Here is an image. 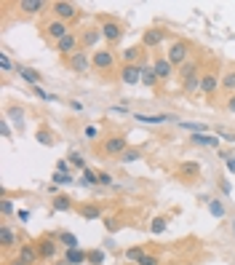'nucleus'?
<instances>
[{
  "mask_svg": "<svg viewBox=\"0 0 235 265\" xmlns=\"http://www.w3.org/2000/svg\"><path fill=\"white\" fill-rule=\"evenodd\" d=\"M78 46H80V38H78L75 32H70L67 38H62V41L56 43V51H59V54H64V56L70 59V56H73L75 51H78Z\"/></svg>",
  "mask_w": 235,
  "mask_h": 265,
  "instance_id": "nucleus-13",
  "label": "nucleus"
},
{
  "mask_svg": "<svg viewBox=\"0 0 235 265\" xmlns=\"http://www.w3.org/2000/svg\"><path fill=\"white\" fill-rule=\"evenodd\" d=\"M208 209H211L214 217H225V207H222L219 201H211V207H208Z\"/></svg>",
  "mask_w": 235,
  "mask_h": 265,
  "instance_id": "nucleus-43",
  "label": "nucleus"
},
{
  "mask_svg": "<svg viewBox=\"0 0 235 265\" xmlns=\"http://www.w3.org/2000/svg\"><path fill=\"white\" fill-rule=\"evenodd\" d=\"M153 67H155V75H158V81H168V78L174 75V64L168 62V56H155Z\"/></svg>",
  "mask_w": 235,
  "mask_h": 265,
  "instance_id": "nucleus-15",
  "label": "nucleus"
},
{
  "mask_svg": "<svg viewBox=\"0 0 235 265\" xmlns=\"http://www.w3.org/2000/svg\"><path fill=\"white\" fill-rule=\"evenodd\" d=\"M225 166H227V171H233V174H235V158H227Z\"/></svg>",
  "mask_w": 235,
  "mask_h": 265,
  "instance_id": "nucleus-51",
  "label": "nucleus"
},
{
  "mask_svg": "<svg viewBox=\"0 0 235 265\" xmlns=\"http://www.w3.org/2000/svg\"><path fill=\"white\" fill-rule=\"evenodd\" d=\"M104 249H91L88 252V265H104Z\"/></svg>",
  "mask_w": 235,
  "mask_h": 265,
  "instance_id": "nucleus-33",
  "label": "nucleus"
},
{
  "mask_svg": "<svg viewBox=\"0 0 235 265\" xmlns=\"http://www.w3.org/2000/svg\"><path fill=\"white\" fill-rule=\"evenodd\" d=\"M120 81L126 83V86L139 83V81H142V67H139V64H123V70H120Z\"/></svg>",
  "mask_w": 235,
  "mask_h": 265,
  "instance_id": "nucleus-16",
  "label": "nucleus"
},
{
  "mask_svg": "<svg viewBox=\"0 0 235 265\" xmlns=\"http://www.w3.org/2000/svg\"><path fill=\"white\" fill-rule=\"evenodd\" d=\"M142 83L147 86V89H155L160 81H158V75H155V67L153 64H147V67H142Z\"/></svg>",
  "mask_w": 235,
  "mask_h": 265,
  "instance_id": "nucleus-24",
  "label": "nucleus"
},
{
  "mask_svg": "<svg viewBox=\"0 0 235 265\" xmlns=\"http://www.w3.org/2000/svg\"><path fill=\"white\" fill-rule=\"evenodd\" d=\"M99 185L110 188V185H113V174H110V171H99Z\"/></svg>",
  "mask_w": 235,
  "mask_h": 265,
  "instance_id": "nucleus-45",
  "label": "nucleus"
},
{
  "mask_svg": "<svg viewBox=\"0 0 235 265\" xmlns=\"http://www.w3.org/2000/svg\"><path fill=\"white\" fill-rule=\"evenodd\" d=\"M14 212H16V207H14L11 198H3V201H0V214H3V217H11Z\"/></svg>",
  "mask_w": 235,
  "mask_h": 265,
  "instance_id": "nucleus-36",
  "label": "nucleus"
},
{
  "mask_svg": "<svg viewBox=\"0 0 235 265\" xmlns=\"http://www.w3.org/2000/svg\"><path fill=\"white\" fill-rule=\"evenodd\" d=\"M56 265H70V263H67V260H59V263H56Z\"/></svg>",
  "mask_w": 235,
  "mask_h": 265,
  "instance_id": "nucleus-53",
  "label": "nucleus"
},
{
  "mask_svg": "<svg viewBox=\"0 0 235 265\" xmlns=\"http://www.w3.org/2000/svg\"><path fill=\"white\" fill-rule=\"evenodd\" d=\"M134 121H136V123H145V126H160V123L176 121V115H168V112H158V115H145V112H136Z\"/></svg>",
  "mask_w": 235,
  "mask_h": 265,
  "instance_id": "nucleus-11",
  "label": "nucleus"
},
{
  "mask_svg": "<svg viewBox=\"0 0 235 265\" xmlns=\"http://www.w3.org/2000/svg\"><path fill=\"white\" fill-rule=\"evenodd\" d=\"M70 107H73L75 112H83V102H78V99H73V102H70Z\"/></svg>",
  "mask_w": 235,
  "mask_h": 265,
  "instance_id": "nucleus-49",
  "label": "nucleus"
},
{
  "mask_svg": "<svg viewBox=\"0 0 235 265\" xmlns=\"http://www.w3.org/2000/svg\"><path fill=\"white\" fill-rule=\"evenodd\" d=\"M214 134L222 137L225 142H235V131H227V129H222V126H217V129H214Z\"/></svg>",
  "mask_w": 235,
  "mask_h": 265,
  "instance_id": "nucleus-38",
  "label": "nucleus"
},
{
  "mask_svg": "<svg viewBox=\"0 0 235 265\" xmlns=\"http://www.w3.org/2000/svg\"><path fill=\"white\" fill-rule=\"evenodd\" d=\"M0 70H3V72H11V70H14V64H11L8 54H0Z\"/></svg>",
  "mask_w": 235,
  "mask_h": 265,
  "instance_id": "nucleus-42",
  "label": "nucleus"
},
{
  "mask_svg": "<svg viewBox=\"0 0 235 265\" xmlns=\"http://www.w3.org/2000/svg\"><path fill=\"white\" fill-rule=\"evenodd\" d=\"M166 38H168V30L150 27V30H145V35H142V46H145V49H158Z\"/></svg>",
  "mask_w": 235,
  "mask_h": 265,
  "instance_id": "nucleus-7",
  "label": "nucleus"
},
{
  "mask_svg": "<svg viewBox=\"0 0 235 265\" xmlns=\"http://www.w3.org/2000/svg\"><path fill=\"white\" fill-rule=\"evenodd\" d=\"M145 255H147L145 247H131V249H126V260H128V263H139Z\"/></svg>",
  "mask_w": 235,
  "mask_h": 265,
  "instance_id": "nucleus-30",
  "label": "nucleus"
},
{
  "mask_svg": "<svg viewBox=\"0 0 235 265\" xmlns=\"http://www.w3.org/2000/svg\"><path fill=\"white\" fill-rule=\"evenodd\" d=\"M56 171L59 174H70V163L67 161H56Z\"/></svg>",
  "mask_w": 235,
  "mask_h": 265,
  "instance_id": "nucleus-46",
  "label": "nucleus"
},
{
  "mask_svg": "<svg viewBox=\"0 0 235 265\" xmlns=\"http://www.w3.org/2000/svg\"><path fill=\"white\" fill-rule=\"evenodd\" d=\"M91 64H94L96 72H113L115 70V51H110V49L94 51L91 54Z\"/></svg>",
  "mask_w": 235,
  "mask_h": 265,
  "instance_id": "nucleus-4",
  "label": "nucleus"
},
{
  "mask_svg": "<svg viewBox=\"0 0 235 265\" xmlns=\"http://www.w3.org/2000/svg\"><path fill=\"white\" fill-rule=\"evenodd\" d=\"M70 163H73L75 169H80V171H86L88 166H86V161H83V156L80 153H70Z\"/></svg>",
  "mask_w": 235,
  "mask_h": 265,
  "instance_id": "nucleus-37",
  "label": "nucleus"
},
{
  "mask_svg": "<svg viewBox=\"0 0 235 265\" xmlns=\"http://www.w3.org/2000/svg\"><path fill=\"white\" fill-rule=\"evenodd\" d=\"M35 140L40 142V145H45V148H51V145H54V134H51V131H45V129H40L35 134Z\"/></svg>",
  "mask_w": 235,
  "mask_h": 265,
  "instance_id": "nucleus-34",
  "label": "nucleus"
},
{
  "mask_svg": "<svg viewBox=\"0 0 235 265\" xmlns=\"http://www.w3.org/2000/svg\"><path fill=\"white\" fill-rule=\"evenodd\" d=\"M35 244H38V252H40V260H56V255H59V238L43 236L40 241H35Z\"/></svg>",
  "mask_w": 235,
  "mask_h": 265,
  "instance_id": "nucleus-6",
  "label": "nucleus"
},
{
  "mask_svg": "<svg viewBox=\"0 0 235 265\" xmlns=\"http://www.w3.org/2000/svg\"><path fill=\"white\" fill-rule=\"evenodd\" d=\"M102 41V30L99 27H91L83 32V38H80V43H83V49H94L96 43Z\"/></svg>",
  "mask_w": 235,
  "mask_h": 265,
  "instance_id": "nucleus-20",
  "label": "nucleus"
},
{
  "mask_svg": "<svg viewBox=\"0 0 235 265\" xmlns=\"http://www.w3.org/2000/svg\"><path fill=\"white\" fill-rule=\"evenodd\" d=\"M16 75L22 78V81H27L32 89L35 86H40V81H43V75L38 70H32V67H24V64H16Z\"/></svg>",
  "mask_w": 235,
  "mask_h": 265,
  "instance_id": "nucleus-17",
  "label": "nucleus"
},
{
  "mask_svg": "<svg viewBox=\"0 0 235 265\" xmlns=\"http://www.w3.org/2000/svg\"><path fill=\"white\" fill-rule=\"evenodd\" d=\"M56 238H59V244H64V249H75V247H80V244H78V238H75L73 233H67V230H64V233H59Z\"/></svg>",
  "mask_w": 235,
  "mask_h": 265,
  "instance_id": "nucleus-31",
  "label": "nucleus"
},
{
  "mask_svg": "<svg viewBox=\"0 0 235 265\" xmlns=\"http://www.w3.org/2000/svg\"><path fill=\"white\" fill-rule=\"evenodd\" d=\"M0 244H3V249L16 247V236L11 230V225H0Z\"/></svg>",
  "mask_w": 235,
  "mask_h": 265,
  "instance_id": "nucleus-23",
  "label": "nucleus"
},
{
  "mask_svg": "<svg viewBox=\"0 0 235 265\" xmlns=\"http://www.w3.org/2000/svg\"><path fill=\"white\" fill-rule=\"evenodd\" d=\"M168 62L174 64V67H182V64L187 62V56H190V41H185V38H174L171 43H168Z\"/></svg>",
  "mask_w": 235,
  "mask_h": 265,
  "instance_id": "nucleus-1",
  "label": "nucleus"
},
{
  "mask_svg": "<svg viewBox=\"0 0 235 265\" xmlns=\"http://www.w3.org/2000/svg\"><path fill=\"white\" fill-rule=\"evenodd\" d=\"M16 217H19L22 222H27V220H30V212H27V209H22V212H16Z\"/></svg>",
  "mask_w": 235,
  "mask_h": 265,
  "instance_id": "nucleus-50",
  "label": "nucleus"
},
{
  "mask_svg": "<svg viewBox=\"0 0 235 265\" xmlns=\"http://www.w3.org/2000/svg\"><path fill=\"white\" fill-rule=\"evenodd\" d=\"M67 64H70V70H75V72H86L88 67H94V64H91V54H86L83 49H78L75 54L67 59Z\"/></svg>",
  "mask_w": 235,
  "mask_h": 265,
  "instance_id": "nucleus-10",
  "label": "nucleus"
},
{
  "mask_svg": "<svg viewBox=\"0 0 235 265\" xmlns=\"http://www.w3.org/2000/svg\"><path fill=\"white\" fill-rule=\"evenodd\" d=\"M16 260L24 263V265H38V263H40V252H38V244H32V241L22 244V247H19Z\"/></svg>",
  "mask_w": 235,
  "mask_h": 265,
  "instance_id": "nucleus-8",
  "label": "nucleus"
},
{
  "mask_svg": "<svg viewBox=\"0 0 235 265\" xmlns=\"http://www.w3.org/2000/svg\"><path fill=\"white\" fill-rule=\"evenodd\" d=\"M104 228H107V233H118V230H120V222H118L115 217H107V220H104Z\"/></svg>",
  "mask_w": 235,
  "mask_h": 265,
  "instance_id": "nucleus-40",
  "label": "nucleus"
},
{
  "mask_svg": "<svg viewBox=\"0 0 235 265\" xmlns=\"http://www.w3.org/2000/svg\"><path fill=\"white\" fill-rule=\"evenodd\" d=\"M166 225H168V220H166V217H155V220H153V225H150V230H153L155 236H160L163 230H166Z\"/></svg>",
  "mask_w": 235,
  "mask_h": 265,
  "instance_id": "nucleus-35",
  "label": "nucleus"
},
{
  "mask_svg": "<svg viewBox=\"0 0 235 265\" xmlns=\"http://www.w3.org/2000/svg\"><path fill=\"white\" fill-rule=\"evenodd\" d=\"M120 59L123 64H136L142 59V46H128L126 51H120Z\"/></svg>",
  "mask_w": 235,
  "mask_h": 265,
  "instance_id": "nucleus-21",
  "label": "nucleus"
},
{
  "mask_svg": "<svg viewBox=\"0 0 235 265\" xmlns=\"http://www.w3.org/2000/svg\"><path fill=\"white\" fill-rule=\"evenodd\" d=\"M43 8H45V0H19V11H22V14H27V16L40 14Z\"/></svg>",
  "mask_w": 235,
  "mask_h": 265,
  "instance_id": "nucleus-18",
  "label": "nucleus"
},
{
  "mask_svg": "<svg viewBox=\"0 0 235 265\" xmlns=\"http://www.w3.org/2000/svg\"><path fill=\"white\" fill-rule=\"evenodd\" d=\"M136 265H160V260H158L155 255H145V257H142V260L136 263Z\"/></svg>",
  "mask_w": 235,
  "mask_h": 265,
  "instance_id": "nucleus-44",
  "label": "nucleus"
},
{
  "mask_svg": "<svg viewBox=\"0 0 235 265\" xmlns=\"http://www.w3.org/2000/svg\"><path fill=\"white\" fill-rule=\"evenodd\" d=\"M225 110H227V112H235V94H233V97H227V102H225Z\"/></svg>",
  "mask_w": 235,
  "mask_h": 265,
  "instance_id": "nucleus-48",
  "label": "nucleus"
},
{
  "mask_svg": "<svg viewBox=\"0 0 235 265\" xmlns=\"http://www.w3.org/2000/svg\"><path fill=\"white\" fill-rule=\"evenodd\" d=\"M64 260H67L70 265H83V263H88V252H83L80 247L67 249V252H64Z\"/></svg>",
  "mask_w": 235,
  "mask_h": 265,
  "instance_id": "nucleus-19",
  "label": "nucleus"
},
{
  "mask_svg": "<svg viewBox=\"0 0 235 265\" xmlns=\"http://www.w3.org/2000/svg\"><path fill=\"white\" fill-rule=\"evenodd\" d=\"M51 14L59 22H73V19H78V5L70 0H56V3H51Z\"/></svg>",
  "mask_w": 235,
  "mask_h": 265,
  "instance_id": "nucleus-5",
  "label": "nucleus"
},
{
  "mask_svg": "<svg viewBox=\"0 0 235 265\" xmlns=\"http://www.w3.org/2000/svg\"><path fill=\"white\" fill-rule=\"evenodd\" d=\"M0 134H3L5 140H8V137H11V129H8V123H5V118H3V121H0Z\"/></svg>",
  "mask_w": 235,
  "mask_h": 265,
  "instance_id": "nucleus-47",
  "label": "nucleus"
},
{
  "mask_svg": "<svg viewBox=\"0 0 235 265\" xmlns=\"http://www.w3.org/2000/svg\"><path fill=\"white\" fill-rule=\"evenodd\" d=\"M219 89L225 91L227 97L235 94V70H230V72H225V75H222V86H219Z\"/></svg>",
  "mask_w": 235,
  "mask_h": 265,
  "instance_id": "nucleus-25",
  "label": "nucleus"
},
{
  "mask_svg": "<svg viewBox=\"0 0 235 265\" xmlns=\"http://www.w3.org/2000/svg\"><path fill=\"white\" fill-rule=\"evenodd\" d=\"M5 118H14L16 123H22V118H24V110H22V107H8V110H5Z\"/></svg>",
  "mask_w": 235,
  "mask_h": 265,
  "instance_id": "nucleus-39",
  "label": "nucleus"
},
{
  "mask_svg": "<svg viewBox=\"0 0 235 265\" xmlns=\"http://www.w3.org/2000/svg\"><path fill=\"white\" fill-rule=\"evenodd\" d=\"M219 86H222V78L217 72H203V75H200V91H203L206 97H214Z\"/></svg>",
  "mask_w": 235,
  "mask_h": 265,
  "instance_id": "nucleus-12",
  "label": "nucleus"
},
{
  "mask_svg": "<svg viewBox=\"0 0 235 265\" xmlns=\"http://www.w3.org/2000/svg\"><path fill=\"white\" fill-rule=\"evenodd\" d=\"M75 180H73V174H54V185H73Z\"/></svg>",
  "mask_w": 235,
  "mask_h": 265,
  "instance_id": "nucleus-41",
  "label": "nucleus"
},
{
  "mask_svg": "<svg viewBox=\"0 0 235 265\" xmlns=\"http://www.w3.org/2000/svg\"><path fill=\"white\" fill-rule=\"evenodd\" d=\"M99 30H102V38L107 43H118L123 38V24L118 22L115 16H102L99 19Z\"/></svg>",
  "mask_w": 235,
  "mask_h": 265,
  "instance_id": "nucleus-2",
  "label": "nucleus"
},
{
  "mask_svg": "<svg viewBox=\"0 0 235 265\" xmlns=\"http://www.w3.org/2000/svg\"><path fill=\"white\" fill-rule=\"evenodd\" d=\"M78 212H80L83 220H99V217H102V207H99V204H83Z\"/></svg>",
  "mask_w": 235,
  "mask_h": 265,
  "instance_id": "nucleus-22",
  "label": "nucleus"
},
{
  "mask_svg": "<svg viewBox=\"0 0 235 265\" xmlns=\"http://www.w3.org/2000/svg\"><path fill=\"white\" fill-rule=\"evenodd\" d=\"M233 158H235V156H233Z\"/></svg>",
  "mask_w": 235,
  "mask_h": 265,
  "instance_id": "nucleus-55",
  "label": "nucleus"
},
{
  "mask_svg": "<svg viewBox=\"0 0 235 265\" xmlns=\"http://www.w3.org/2000/svg\"><path fill=\"white\" fill-rule=\"evenodd\" d=\"M73 209V198L70 196H56L54 198V212H70Z\"/></svg>",
  "mask_w": 235,
  "mask_h": 265,
  "instance_id": "nucleus-29",
  "label": "nucleus"
},
{
  "mask_svg": "<svg viewBox=\"0 0 235 265\" xmlns=\"http://www.w3.org/2000/svg\"><path fill=\"white\" fill-rule=\"evenodd\" d=\"M78 185H86V188H94V185H99V171H94V169H86L83 171V177H80V182Z\"/></svg>",
  "mask_w": 235,
  "mask_h": 265,
  "instance_id": "nucleus-28",
  "label": "nucleus"
},
{
  "mask_svg": "<svg viewBox=\"0 0 235 265\" xmlns=\"http://www.w3.org/2000/svg\"><path fill=\"white\" fill-rule=\"evenodd\" d=\"M200 171V163L198 161H182L179 163V177H195Z\"/></svg>",
  "mask_w": 235,
  "mask_h": 265,
  "instance_id": "nucleus-26",
  "label": "nucleus"
},
{
  "mask_svg": "<svg viewBox=\"0 0 235 265\" xmlns=\"http://www.w3.org/2000/svg\"><path fill=\"white\" fill-rule=\"evenodd\" d=\"M70 32L73 30L67 27V22H59V19H51V22L45 24V38H51L54 43H59L62 38H67Z\"/></svg>",
  "mask_w": 235,
  "mask_h": 265,
  "instance_id": "nucleus-9",
  "label": "nucleus"
},
{
  "mask_svg": "<svg viewBox=\"0 0 235 265\" xmlns=\"http://www.w3.org/2000/svg\"><path fill=\"white\" fill-rule=\"evenodd\" d=\"M233 233H235V222H233Z\"/></svg>",
  "mask_w": 235,
  "mask_h": 265,
  "instance_id": "nucleus-54",
  "label": "nucleus"
},
{
  "mask_svg": "<svg viewBox=\"0 0 235 265\" xmlns=\"http://www.w3.org/2000/svg\"><path fill=\"white\" fill-rule=\"evenodd\" d=\"M126 150H128L126 134H113V137H107V140L102 142L99 153H104V156H118V158H120L123 153H126Z\"/></svg>",
  "mask_w": 235,
  "mask_h": 265,
  "instance_id": "nucleus-3",
  "label": "nucleus"
},
{
  "mask_svg": "<svg viewBox=\"0 0 235 265\" xmlns=\"http://www.w3.org/2000/svg\"><path fill=\"white\" fill-rule=\"evenodd\" d=\"M86 137H91V140L96 137V129H94V126H88V129H86Z\"/></svg>",
  "mask_w": 235,
  "mask_h": 265,
  "instance_id": "nucleus-52",
  "label": "nucleus"
},
{
  "mask_svg": "<svg viewBox=\"0 0 235 265\" xmlns=\"http://www.w3.org/2000/svg\"><path fill=\"white\" fill-rule=\"evenodd\" d=\"M200 75H203V72H195V75L185 78V81H182V89H185L187 94H193L195 89H200Z\"/></svg>",
  "mask_w": 235,
  "mask_h": 265,
  "instance_id": "nucleus-27",
  "label": "nucleus"
},
{
  "mask_svg": "<svg viewBox=\"0 0 235 265\" xmlns=\"http://www.w3.org/2000/svg\"><path fill=\"white\" fill-rule=\"evenodd\" d=\"M142 158V150H136V148H128L126 153L120 156V163H134V161H139Z\"/></svg>",
  "mask_w": 235,
  "mask_h": 265,
  "instance_id": "nucleus-32",
  "label": "nucleus"
},
{
  "mask_svg": "<svg viewBox=\"0 0 235 265\" xmlns=\"http://www.w3.org/2000/svg\"><path fill=\"white\" fill-rule=\"evenodd\" d=\"M190 142L198 145V148H219V137L214 131H200V134H190Z\"/></svg>",
  "mask_w": 235,
  "mask_h": 265,
  "instance_id": "nucleus-14",
  "label": "nucleus"
}]
</instances>
